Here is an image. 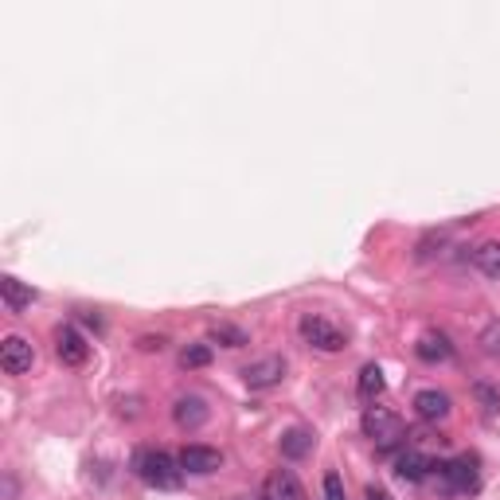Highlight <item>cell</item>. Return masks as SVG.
<instances>
[{"label": "cell", "instance_id": "1", "mask_svg": "<svg viewBox=\"0 0 500 500\" xmlns=\"http://www.w3.org/2000/svg\"><path fill=\"white\" fill-rule=\"evenodd\" d=\"M133 473L141 477L148 488H161V493H173V488L184 485L180 457L165 453V450H137V457H133Z\"/></svg>", "mask_w": 500, "mask_h": 500}, {"label": "cell", "instance_id": "2", "mask_svg": "<svg viewBox=\"0 0 500 500\" xmlns=\"http://www.w3.org/2000/svg\"><path fill=\"white\" fill-rule=\"evenodd\" d=\"M360 427H364V434L379 445V450H391V445L403 442V419L387 407H368L364 419H360Z\"/></svg>", "mask_w": 500, "mask_h": 500}, {"label": "cell", "instance_id": "3", "mask_svg": "<svg viewBox=\"0 0 500 500\" xmlns=\"http://www.w3.org/2000/svg\"><path fill=\"white\" fill-rule=\"evenodd\" d=\"M297 333H301V340L309 348H317V352H340V348L348 344V336L340 333L333 321H325V317H317V313H305L301 321H297Z\"/></svg>", "mask_w": 500, "mask_h": 500}, {"label": "cell", "instance_id": "4", "mask_svg": "<svg viewBox=\"0 0 500 500\" xmlns=\"http://www.w3.org/2000/svg\"><path fill=\"white\" fill-rule=\"evenodd\" d=\"M442 477H445V488L450 493H462V496H473L477 488H481V477H477V457L473 453H462L453 457V462L438 465Z\"/></svg>", "mask_w": 500, "mask_h": 500}, {"label": "cell", "instance_id": "5", "mask_svg": "<svg viewBox=\"0 0 500 500\" xmlns=\"http://www.w3.org/2000/svg\"><path fill=\"white\" fill-rule=\"evenodd\" d=\"M55 356H59L67 368H82V364L90 360L87 336H82L74 325H59V328H55Z\"/></svg>", "mask_w": 500, "mask_h": 500}, {"label": "cell", "instance_id": "6", "mask_svg": "<svg viewBox=\"0 0 500 500\" xmlns=\"http://www.w3.org/2000/svg\"><path fill=\"white\" fill-rule=\"evenodd\" d=\"M36 364V352H31V344L24 336H4V344H0V368H4V376H24Z\"/></svg>", "mask_w": 500, "mask_h": 500}, {"label": "cell", "instance_id": "7", "mask_svg": "<svg viewBox=\"0 0 500 500\" xmlns=\"http://www.w3.org/2000/svg\"><path fill=\"white\" fill-rule=\"evenodd\" d=\"M282 376H285V360L282 356H262V360H254L250 368H242V383H247L250 391L274 387V383H282Z\"/></svg>", "mask_w": 500, "mask_h": 500}, {"label": "cell", "instance_id": "8", "mask_svg": "<svg viewBox=\"0 0 500 500\" xmlns=\"http://www.w3.org/2000/svg\"><path fill=\"white\" fill-rule=\"evenodd\" d=\"M219 465H223V453L211 450V445H184V450H180V470L191 477H208V473H216Z\"/></svg>", "mask_w": 500, "mask_h": 500}, {"label": "cell", "instance_id": "9", "mask_svg": "<svg viewBox=\"0 0 500 500\" xmlns=\"http://www.w3.org/2000/svg\"><path fill=\"white\" fill-rule=\"evenodd\" d=\"M262 500H305V488L290 470H274L262 485Z\"/></svg>", "mask_w": 500, "mask_h": 500}, {"label": "cell", "instance_id": "10", "mask_svg": "<svg viewBox=\"0 0 500 500\" xmlns=\"http://www.w3.org/2000/svg\"><path fill=\"white\" fill-rule=\"evenodd\" d=\"M414 414H419L422 422H442V419H450V395L445 391H419L414 395Z\"/></svg>", "mask_w": 500, "mask_h": 500}, {"label": "cell", "instance_id": "11", "mask_svg": "<svg viewBox=\"0 0 500 500\" xmlns=\"http://www.w3.org/2000/svg\"><path fill=\"white\" fill-rule=\"evenodd\" d=\"M414 352H419L422 364H442V360H450V356H453V344H450V336H445V333L430 328V333H422V336H419Z\"/></svg>", "mask_w": 500, "mask_h": 500}, {"label": "cell", "instance_id": "12", "mask_svg": "<svg viewBox=\"0 0 500 500\" xmlns=\"http://www.w3.org/2000/svg\"><path fill=\"white\" fill-rule=\"evenodd\" d=\"M173 419H176V427H184V430H199L208 422V403L199 395H180L173 407Z\"/></svg>", "mask_w": 500, "mask_h": 500}, {"label": "cell", "instance_id": "13", "mask_svg": "<svg viewBox=\"0 0 500 500\" xmlns=\"http://www.w3.org/2000/svg\"><path fill=\"white\" fill-rule=\"evenodd\" d=\"M430 470H438V462H434V457H427V453H419V450L399 453V462H395L399 481H427Z\"/></svg>", "mask_w": 500, "mask_h": 500}, {"label": "cell", "instance_id": "14", "mask_svg": "<svg viewBox=\"0 0 500 500\" xmlns=\"http://www.w3.org/2000/svg\"><path fill=\"white\" fill-rule=\"evenodd\" d=\"M0 297H4L8 313H24L31 301H36V290L31 285H24L20 278H0Z\"/></svg>", "mask_w": 500, "mask_h": 500}, {"label": "cell", "instance_id": "15", "mask_svg": "<svg viewBox=\"0 0 500 500\" xmlns=\"http://www.w3.org/2000/svg\"><path fill=\"white\" fill-rule=\"evenodd\" d=\"M313 430H305V427H293V430H285L282 434V457H290V462H301V457H309L313 453Z\"/></svg>", "mask_w": 500, "mask_h": 500}, {"label": "cell", "instance_id": "16", "mask_svg": "<svg viewBox=\"0 0 500 500\" xmlns=\"http://www.w3.org/2000/svg\"><path fill=\"white\" fill-rule=\"evenodd\" d=\"M383 387H387V379H383V368L379 364H364L360 368V383H356V395L364 403H376L383 395Z\"/></svg>", "mask_w": 500, "mask_h": 500}, {"label": "cell", "instance_id": "17", "mask_svg": "<svg viewBox=\"0 0 500 500\" xmlns=\"http://www.w3.org/2000/svg\"><path fill=\"white\" fill-rule=\"evenodd\" d=\"M477 270H481L485 278L500 282V242H481V247H477Z\"/></svg>", "mask_w": 500, "mask_h": 500}, {"label": "cell", "instance_id": "18", "mask_svg": "<svg viewBox=\"0 0 500 500\" xmlns=\"http://www.w3.org/2000/svg\"><path fill=\"white\" fill-rule=\"evenodd\" d=\"M211 340H216V344H227V348H242L247 344V333L235 325H216L211 328Z\"/></svg>", "mask_w": 500, "mask_h": 500}, {"label": "cell", "instance_id": "19", "mask_svg": "<svg viewBox=\"0 0 500 500\" xmlns=\"http://www.w3.org/2000/svg\"><path fill=\"white\" fill-rule=\"evenodd\" d=\"M211 364V348L208 344H191L180 352V368H208Z\"/></svg>", "mask_w": 500, "mask_h": 500}, {"label": "cell", "instance_id": "20", "mask_svg": "<svg viewBox=\"0 0 500 500\" xmlns=\"http://www.w3.org/2000/svg\"><path fill=\"white\" fill-rule=\"evenodd\" d=\"M325 500H348V496H344V481H340L336 470L325 473Z\"/></svg>", "mask_w": 500, "mask_h": 500}, {"label": "cell", "instance_id": "21", "mask_svg": "<svg viewBox=\"0 0 500 500\" xmlns=\"http://www.w3.org/2000/svg\"><path fill=\"white\" fill-rule=\"evenodd\" d=\"M477 399H481L488 411H500V395H496L493 387H488V383H477Z\"/></svg>", "mask_w": 500, "mask_h": 500}, {"label": "cell", "instance_id": "22", "mask_svg": "<svg viewBox=\"0 0 500 500\" xmlns=\"http://www.w3.org/2000/svg\"><path fill=\"white\" fill-rule=\"evenodd\" d=\"M137 348H141V352H161L165 336H141V340H137Z\"/></svg>", "mask_w": 500, "mask_h": 500}, {"label": "cell", "instance_id": "23", "mask_svg": "<svg viewBox=\"0 0 500 500\" xmlns=\"http://www.w3.org/2000/svg\"><path fill=\"white\" fill-rule=\"evenodd\" d=\"M368 500H387V493H383L379 485H371V488H368Z\"/></svg>", "mask_w": 500, "mask_h": 500}]
</instances>
